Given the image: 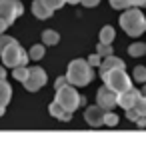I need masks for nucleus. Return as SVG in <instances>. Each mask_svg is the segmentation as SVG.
<instances>
[{"instance_id":"obj_1","label":"nucleus","mask_w":146,"mask_h":150,"mask_svg":"<svg viewBox=\"0 0 146 150\" xmlns=\"http://www.w3.org/2000/svg\"><path fill=\"white\" fill-rule=\"evenodd\" d=\"M94 78V70L88 64V60H82V58H76L68 64L66 68V80L72 84V86H86L90 84Z\"/></svg>"},{"instance_id":"obj_2","label":"nucleus","mask_w":146,"mask_h":150,"mask_svg":"<svg viewBox=\"0 0 146 150\" xmlns=\"http://www.w3.org/2000/svg\"><path fill=\"white\" fill-rule=\"evenodd\" d=\"M120 26L128 36H140L142 32H146V18L144 14L138 8H130L120 16Z\"/></svg>"},{"instance_id":"obj_3","label":"nucleus","mask_w":146,"mask_h":150,"mask_svg":"<svg viewBox=\"0 0 146 150\" xmlns=\"http://www.w3.org/2000/svg\"><path fill=\"white\" fill-rule=\"evenodd\" d=\"M0 56H2V62H4V66H8V68H16V66H26V62L30 60V56L26 54V50H24L18 42H16V38L12 40L8 46L4 48L2 52H0Z\"/></svg>"},{"instance_id":"obj_4","label":"nucleus","mask_w":146,"mask_h":150,"mask_svg":"<svg viewBox=\"0 0 146 150\" xmlns=\"http://www.w3.org/2000/svg\"><path fill=\"white\" fill-rule=\"evenodd\" d=\"M102 80L106 86H110L114 92H124L126 88H130L132 86V80H130V76L126 74V70L124 68H112V70H104L100 72Z\"/></svg>"},{"instance_id":"obj_5","label":"nucleus","mask_w":146,"mask_h":150,"mask_svg":"<svg viewBox=\"0 0 146 150\" xmlns=\"http://www.w3.org/2000/svg\"><path fill=\"white\" fill-rule=\"evenodd\" d=\"M56 102L60 104L64 110L74 112V110H76L84 100H82V96L76 92V88L68 82V84H64L62 88H58V90H56Z\"/></svg>"},{"instance_id":"obj_6","label":"nucleus","mask_w":146,"mask_h":150,"mask_svg":"<svg viewBox=\"0 0 146 150\" xmlns=\"http://www.w3.org/2000/svg\"><path fill=\"white\" fill-rule=\"evenodd\" d=\"M46 80H48V76H46L44 68L34 66V68H28V76H26V80H24L22 84H24V88H26L28 92H36V90H40L46 84Z\"/></svg>"},{"instance_id":"obj_7","label":"nucleus","mask_w":146,"mask_h":150,"mask_svg":"<svg viewBox=\"0 0 146 150\" xmlns=\"http://www.w3.org/2000/svg\"><path fill=\"white\" fill-rule=\"evenodd\" d=\"M22 4L20 0H0V18H4L8 24H12L18 16H22Z\"/></svg>"},{"instance_id":"obj_8","label":"nucleus","mask_w":146,"mask_h":150,"mask_svg":"<svg viewBox=\"0 0 146 150\" xmlns=\"http://www.w3.org/2000/svg\"><path fill=\"white\" fill-rule=\"evenodd\" d=\"M96 102H98V106L104 108V110H112L114 106L118 104V92H114L110 86L104 84L100 90L96 92Z\"/></svg>"},{"instance_id":"obj_9","label":"nucleus","mask_w":146,"mask_h":150,"mask_svg":"<svg viewBox=\"0 0 146 150\" xmlns=\"http://www.w3.org/2000/svg\"><path fill=\"white\" fill-rule=\"evenodd\" d=\"M84 118H86V122H88L92 128H98L104 124V108H100L98 104L96 106H88L86 110H84Z\"/></svg>"},{"instance_id":"obj_10","label":"nucleus","mask_w":146,"mask_h":150,"mask_svg":"<svg viewBox=\"0 0 146 150\" xmlns=\"http://www.w3.org/2000/svg\"><path fill=\"white\" fill-rule=\"evenodd\" d=\"M138 98H140V90H136V88L130 86V88H126L124 92L118 94V106H122L124 110H126V108H132Z\"/></svg>"},{"instance_id":"obj_11","label":"nucleus","mask_w":146,"mask_h":150,"mask_svg":"<svg viewBox=\"0 0 146 150\" xmlns=\"http://www.w3.org/2000/svg\"><path fill=\"white\" fill-rule=\"evenodd\" d=\"M32 14L36 16V18H40V20H46V18H50V16L54 14V10L48 8L42 0H34L32 2Z\"/></svg>"},{"instance_id":"obj_12","label":"nucleus","mask_w":146,"mask_h":150,"mask_svg":"<svg viewBox=\"0 0 146 150\" xmlns=\"http://www.w3.org/2000/svg\"><path fill=\"white\" fill-rule=\"evenodd\" d=\"M48 112H50V116H52V118H58V120H62V122H68V120L72 118V112L64 110V108H62L56 100L48 106Z\"/></svg>"},{"instance_id":"obj_13","label":"nucleus","mask_w":146,"mask_h":150,"mask_svg":"<svg viewBox=\"0 0 146 150\" xmlns=\"http://www.w3.org/2000/svg\"><path fill=\"white\" fill-rule=\"evenodd\" d=\"M112 68H126V64H124V60L112 56V54H110V56H104V62H100V72L112 70Z\"/></svg>"},{"instance_id":"obj_14","label":"nucleus","mask_w":146,"mask_h":150,"mask_svg":"<svg viewBox=\"0 0 146 150\" xmlns=\"http://www.w3.org/2000/svg\"><path fill=\"white\" fill-rule=\"evenodd\" d=\"M12 98V88L6 78H0V106H6Z\"/></svg>"},{"instance_id":"obj_15","label":"nucleus","mask_w":146,"mask_h":150,"mask_svg":"<svg viewBox=\"0 0 146 150\" xmlns=\"http://www.w3.org/2000/svg\"><path fill=\"white\" fill-rule=\"evenodd\" d=\"M98 38H100V42H104V44H112L114 38H116V32H114L112 26H104L100 30V34H98Z\"/></svg>"},{"instance_id":"obj_16","label":"nucleus","mask_w":146,"mask_h":150,"mask_svg":"<svg viewBox=\"0 0 146 150\" xmlns=\"http://www.w3.org/2000/svg\"><path fill=\"white\" fill-rule=\"evenodd\" d=\"M42 40H44V44H48V46H54V44H58L60 36H58V32H54V30H44V32H42Z\"/></svg>"},{"instance_id":"obj_17","label":"nucleus","mask_w":146,"mask_h":150,"mask_svg":"<svg viewBox=\"0 0 146 150\" xmlns=\"http://www.w3.org/2000/svg\"><path fill=\"white\" fill-rule=\"evenodd\" d=\"M128 54L130 56H144L146 54V44L144 42H134L128 46Z\"/></svg>"},{"instance_id":"obj_18","label":"nucleus","mask_w":146,"mask_h":150,"mask_svg":"<svg viewBox=\"0 0 146 150\" xmlns=\"http://www.w3.org/2000/svg\"><path fill=\"white\" fill-rule=\"evenodd\" d=\"M12 76H14V80L24 82L26 76H28V68H26V66H16V68L12 70Z\"/></svg>"},{"instance_id":"obj_19","label":"nucleus","mask_w":146,"mask_h":150,"mask_svg":"<svg viewBox=\"0 0 146 150\" xmlns=\"http://www.w3.org/2000/svg\"><path fill=\"white\" fill-rule=\"evenodd\" d=\"M110 6L114 10H126L132 6V0H110Z\"/></svg>"},{"instance_id":"obj_20","label":"nucleus","mask_w":146,"mask_h":150,"mask_svg":"<svg viewBox=\"0 0 146 150\" xmlns=\"http://www.w3.org/2000/svg\"><path fill=\"white\" fill-rule=\"evenodd\" d=\"M134 108H136V112H138L140 116H144V118H146V96H144V94H140V98L136 100Z\"/></svg>"},{"instance_id":"obj_21","label":"nucleus","mask_w":146,"mask_h":150,"mask_svg":"<svg viewBox=\"0 0 146 150\" xmlns=\"http://www.w3.org/2000/svg\"><path fill=\"white\" fill-rule=\"evenodd\" d=\"M28 56L32 58V60H40V58L44 56V46H40V44L32 46V48H30V52H28Z\"/></svg>"},{"instance_id":"obj_22","label":"nucleus","mask_w":146,"mask_h":150,"mask_svg":"<svg viewBox=\"0 0 146 150\" xmlns=\"http://www.w3.org/2000/svg\"><path fill=\"white\" fill-rule=\"evenodd\" d=\"M104 124L106 126H116L118 124V116L110 112V110H104Z\"/></svg>"},{"instance_id":"obj_23","label":"nucleus","mask_w":146,"mask_h":150,"mask_svg":"<svg viewBox=\"0 0 146 150\" xmlns=\"http://www.w3.org/2000/svg\"><path fill=\"white\" fill-rule=\"evenodd\" d=\"M96 52H98L102 58L114 54V52H112V46H110V44H104V42H98V46H96Z\"/></svg>"},{"instance_id":"obj_24","label":"nucleus","mask_w":146,"mask_h":150,"mask_svg":"<svg viewBox=\"0 0 146 150\" xmlns=\"http://www.w3.org/2000/svg\"><path fill=\"white\" fill-rule=\"evenodd\" d=\"M134 80L144 84L146 82V66H136L134 68Z\"/></svg>"},{"instance_id":"obj_25","label":"nucleus","mask_w":146,"mask_h":150,"mask_svg":"<svg viewBox=\"0 0 146 150\" xmlns=\"http://www.w3.org/2000/svg\"><path fill=\"white\" fill-rule=\"evenodd\" d=\"M48 8H52V10H58V8H62L64 4H66V0H42Z\"/></svg>"},{"instance_id":"obj_26","label":"nucleus","mask_w":146,"mask_h":150,"mask_svg":"<svg viewBox=\"0 0 146 150\" xmlns=\"http://www.w3.org/2000/svg\"><path fill=\"white\" fill-rule=\"evenodd\" d=\"M126 118H128L130 122H136V120L140 118V114L136 112V108H134V106H132V108H126Z\"/></svg>"},{"instance_id":"obj_27","label":"nucleus","mask_w":146,"mask_h":150,"mask_svg":"<svg viewBox=\"0 0 146 150\" xmlns=\"http://www.w3.org/2000/svg\"><path fill=\"white\" fill-rule=\"evenodd\" d=\"M12 40H14V38H12V36H4V34H0V52H2V50H4V48L8 46V44H10Z\"/></svg>"},{"instance_id":"obj_28","label":"nucleus","mask_w":146,"mask_h":150,"mask_svg":"<svg viewBox=\"0 0 146 150\" xmlns=\"http://www.w3.org/2000/svg\"><path fill=\"white\" fill-rule=\"evenodd\" d=\"M100 54H92V56H90L88 58V64H90V66H98V64H100Z\"/></svg>"},{"instance_id":"obj_29","label":"nucleus","mask_w":146,"mask_h":150,"mask_svg":"<svg viewBox=\"0 0 146 150\" xmlns=\"http://www.w3.org/2000/svg\"><path fill=\"white\" fill-rule=\"evenodd\" d=\"M98 2H100V0H80V4L86 6V8H94V6H98Z\"/></svg>"},{"instance_id":"obj_30","label":"nucleus","mask_w":146,"mask_h":150,"mask_svg":"<svg viewBox=\"0 0 146 150\" xmlns=\"http://www.w3.org/2000/svg\"><path fill=\"white\" fill-rule=\"evenodd\" d=\"M64 84H68V80H66V76H60V78H56V82H54V88H62Z\"/></svg>"},{"instance_id":"obj_31","label":"nucleus","mask_w":146,"mask_h":150,"mask_svg":"<svg viewBox=\"0 0 146 150\" xmlns=\"http://www.w3.org/2000/svg\"><path fill=\"white\" fill-rule=\"evenodd\" d=\"M8 26H10V24L6 22V20H4V18H0V34H4V30H6V28H8Z\"/></svg>"},{"instance_id":"obj_32","label":"nucleus","mask_w":146,"mask_h":150,"mask_svg":"<svg viewBox=\"0 0 146 150\" xmlns=\"http://www.w3.org/2000/svg\"><path fill=\"white\" fill-rule=\"evenodd\" d=\"M132 6H140V8H146V0H132Z\"/></svg>"},{"instance_id":"obj_33","label":"nucleus","mask_w":146,"mask_h":150,"mask_svg":"<svg viewBox=\"0 0 146 150\" xmlns=\"http://www.w3.org/2000/svg\"><path fill=\"white\" fill-rule=\"evenodd\" d=\"M0 78H6V70H4V66H0Z\"/></svg>"},{"instance_id":"obj_34","label":"nucleus","mask_w":146,"mask_h":150,"mask_svg":"<svg viewBox=\"0 0 146 150\" xmlns=\"http://www.w3.org/2000/svg\"><path fill=\"white\" fill-rule=\"evenodd\" d=\"M4 110H6V106H0V116L4 114Z\"/></svg>"},{"instance_id":"obj_35","label":"nucleus","mask_w":146,"mask_h":150,"mask_svg":"<svg viewBox=\"0 0 146 150\" xmlns=\"http://www.w3.org/2000/svg\"><path fill=\"white\" fill-rule=\"evenodd\" d=\"M66 2H70V4H78L80 0H66Z\"/></svg>"},{"instance_id":"obj_36","label":"nucleus","mask_w":146,"mask_h":150,"mask_svg":"<svg viewBox=\"0 0 146 150\" xmlns=\"http://www.w3.org/2000/svg\"><path fill=\"white\" fill-rule=\"evenodd\" d=\"M140 94H144V96H146V86H142V90H140Z\"/></svg>"}]
</instances>
